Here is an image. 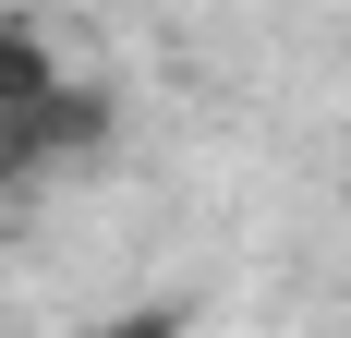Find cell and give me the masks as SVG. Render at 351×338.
<instances>
[{
  "instance_id": "6da1fadb",
  "label": "cell",
  "mask_w": 351,
  "mask_h": 338,
  "mask_svg": "<svg viewBox=\"0 0 351 338\" xmlns=\"http://www.w3.org/2000/svg\"><path fill=\"white\" fill-rule=\"evenodd\" d=\"M49 85H61V49H49L25 12H0V109H12V97H49Z\"/></svg>"
}]
</instances>
